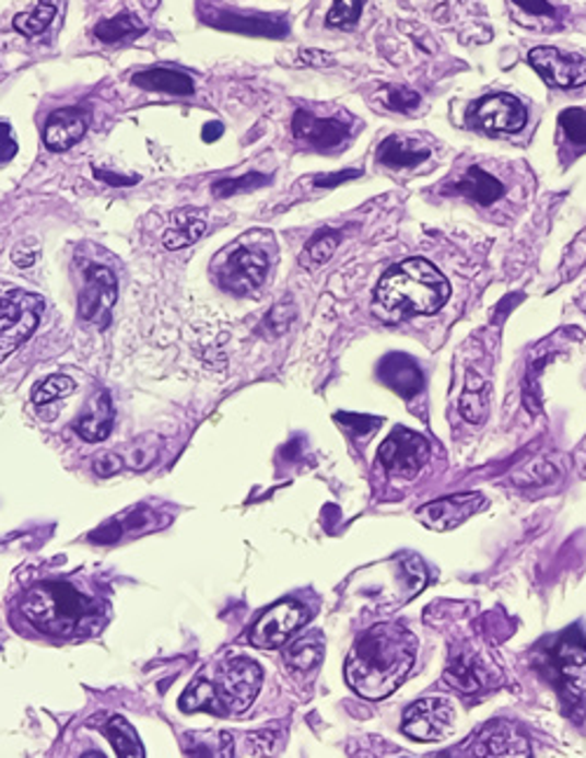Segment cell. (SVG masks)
Segmentation results:
<instances>
[{
	"label": "cell",
	"instance_id": "obj_26",
	"mask_svg": "<svg viewBox=\"0 0 586 758\" xmlns=\"http://www.w3.org/2000/svg\"><path fill=\"white\" fill-rule=\"evenodd\" d=\"M324 657V639L319 632H310L293 643L284 651V663L298 672L315 669Z\"/></svg>",
	"mask_w": 586,
	"mask_h": 758
},
{
	"label": "cell",
	"instance_id": "obj_39",
	"mask_svg": "<svg viewBox=\"0 0 586 758\" xmlns=\"http://www.w3.org/2000/svg\"><path fill=\"white\" fill-rule=\"evenodd\" d=\"M362 14V0H333V8L327 14L331 26H352Z\"/></svg>",
	"mask_w": 586,
	"mask_h": 758
},
{
	"label": "cell",
	"instance_id": "obj_15",
	"mask_svg": "<svg viewBox=\"0 0 586 758\" xmlns=\"http://www.w3.org/2000/svg\"><path fill=\"white\" fill-rule=\"evenodd\" d=\"M553 669H556L559 681L563 684L565 698L570 702H582L586 696V651L584 641L577 637V641L570 639V634L563 637L559 649L553 651Z\"/></svg>",
	"mask_w": 586,
	"mask_h": 758
},
{
	"label": "cell",
	"instance_id": "obj_20",
	"mask_svg": "<svg viewBox=\"0 0 586 758\" xmlns=\"http://www.w3.org/2000/svg\"><path fill=\"white\" fill-rule=\"evenodd\" d=\"M207 22L211 26L237 31V34H249V36L280 38V36L286 34L284 24H280V22H272L268 18H239V14H227V12H221V10H211Z\"/></svg>",
	"mask_w": 586,
	"mask_h": 758
},
{
	"label": "cell",
	"instance_id": "obj_2",
	"mask_svg": "<svg viewBox=\"0 0 586 758\" xmlns=\"http://www.w3.org/2000/svg\"><path fill=\"white\" fill-rule=\"evenodd\" d=\"M450 296L448 280L425 259H406L389 268L376 287V303L399 317L434 315Z\"/></svg>",
	"mask_w": 586,
	"mask_h": 758
},
{
	"label": "cell",
	"instance_id": "obj_31",
	"mask_svg": "<svg viewBox=\"0 0 586 758\" xmlns=\"http://www.w3.org/2000/svg\"><path fill=\"white\" fill-rule=\"evenodd\" d=\"M338 242H340V233L338 231H321V233H317L310 242H307V247H305V252L301 256V264L307 270H317L319 266L327 264L331 256L336 254Z\"/></svg>",
	"mask_w": 586,
	"mask_h": 758
},
{
	"label": "cell",
	"instance_id": "obj_11",
	"mask_svg": "<svg viewBox=\"0 0 586 758\" xmlns=\"http://www.w3.org/2000/svg\"><path fill=\"white\" fill-rule=\"evenodd\" d=\"M528 61L553 88L575 90L586 85V59L579 55H563L556 47H535Z\"/></svg>",
	"mask_w": 586,
	"mask_h": 758
},
{
	"label": "cell",
	"instance_id": "obj_7",
	"mask_svg": "<svg viewBox=\"0 0 586 758\" xmlns=\"http://www.w3.org/2000/svg\"><path fill=\"white\" fill-rule=\"evenodd\" d=\"M458 712L446 698H425L406 709L403 733L420 742L444 739L455 731Z\"/></svg>",
	"mask_w": 586,
	"mask_h": 758
},
{
	"label": "cell",
	"instance_id": "obj_49",
	"mask_svg": "<svg viewBox=\"0 0 586 758\" xmlns=\"http://www.w3.org/2000/svg\"><path fill=\"white\" fill-rule=\"evenodd\" d=\"M514 3L518 8H524L526 12H532V14H551L553 12L547 0H514Z\"/></svg>",
	"mask_w": 586,
	"mask_h": 758
},
{
	"label": "cell",
	"instance_id": "obj_46",
	"mask_svg": "<svg viewBox=\"0 0 586 758\" xmlns=\"http://www.w3.org/2000/svg\"><path fill=\"white\" fill-rule=\"evenodd\" d=\"M195 758H233V739L227 737V735H221L216 751H211L207 747H200L198 751H195Z\"/></svg>",
	"mask_w": 586,
	"mask_h": 758
},
{
	"label": "cell",
	"instance_id": "obj_52",
	"mask_svg": "<svg viewBox=\"0 0 586 758\" xmlns=\"http://www.w3.org/2000/svg\"><path fill=\"white\" fill-rule=\"evenodd\" d=\"M436 758H455V756H450V754H438Z\"/></svg>",
	"mask_w": 586,
	"mask_h": 758
},
{
	"label": "cell",
	"instance_id": "obj_12",
	"mask_svg": "<svg viewBox=\"0 0 586 758\" xmlns=\"http://www.w3.org/2000/svg\"><path fill=\"white\" fill-rule=\"evenodd\" d=\"M471 123L488 132H520L528 123V110L512 94H488L471 108Z\"/></svg>",
	"mask_w": 586,
	"mask_h": 758
},
{
	"label": "cell",
	"instance_id": "obj_8",
	"mask_svg": "<svg viewBox=\"0 0 586 758\" xmlns=\"http://www.w3.org/2000/svg\"><path fill=\"white\" fill-rule=\"evenodd\" d=\"M260 686H263V669L249 657H235L225 663L216 688L227 712L239 714L254 704Z\"/></svg>",
	"mask_w": 586,
	"mask_h": 758
},
{
	"label": "cell",
	"instance_id": "obj_14",
	"mask_svg": "<svg viewBox=\"0 0 586 758\" xmlns=\"http://www.w3.org/2000/svg\"><path fill=\"white\" fill-rule=\"evenodd\" d=\"M469 756L471 758H530V745L512 723L495 721V723H488L477 737H471Z\"/></svg>",
	"mask_w": 586,
	"mask_h": 758
},
{
	"label": "cell",
	"instance_id": "obj_5",
	"mask_svg": "<svg viewBox=\"0 0 586 758\" xmlns=\"http://www.w3.org/2000/svg\"><path fill=\"white\" fill-rule=\"evenodd\" d=\"M118 301V278L106 266L90 264L85 284L78 296V315L90 325L106 329L113 319V305Z\"/></svg>",
	"mask_w": 586,
	"mask_h": 758
},
{
	"label": "cell",
	"instance_id": "obj_32",
	"mask_svg": "<svg viewBox=\"0 0 586 758\" xmlns=\"http://www.w3.org/2000/svg\"><path fill=\"white\" fill-rule=\"evenodd\" d=\"M561 477V470L553 460L549 458H537L535 463H530L526 470H520L514 475V483L520 489H530V487H547V483H553Z\"/></svg>",
	"mask_w": 586,
	"mask_h": 758
},
{
	"label": "cell",
	"instance_id": "obj_35",
	"mask_svg": "<svg viewBox=\"0 0 586 758\" xmlns=\"http://www.w3.org/2000/svg\"><path fill=\"white\" fill-rule=\"evenodd\" d=\"M247 745L249 749L260 756V758H270V756H277L282 751L284 747V733L280 728H263V731H256L247 737Z\"/></svg>",
	"mask_w": 586,
	"mask_h": 758
},
{
	"label": "cell",
	"instance_id": "obj_44",
	"mask_svg": "<svg viewBox=\"0 0 586 758\" xmlns=\"http://www.w3.org/2000/svg\"><path fill=\"white\" fill-rule=\"evenodd\" d=\"M17 155V141L12 137L8 123H0V163H8Z\"/></svg>",
	"mask_w": 586,
	"mask_h": 758
},
{
	"label": "cell",
	"instance_id": "obj_3",
	"mask_svg": "<svg viewBox=\"0 0 586 758\" xmlns=\"http://www.w3.org/2000/svg\"><path fill=\"white\" fill-rule=\"evenodd\" d=\"M20 608L31 625L50 637H73L99 613V604L61 580L38 583L26 590Z\"/></svg>",
	"mask_w": 586,
	"mask_h": 758
},
{
	"label": "cell",
	"instance_id": "obj_42",
	"mask_svg": "<svg viewBox=\"0 0 586 758\" xmlns=\"http://www.w3.org/2000/svg\"><path fill=\"white\" fill-rule=\"evenodd\" d=\"M293 315H296V311H293V305H291V303H277L274 308L270 311V315L266 317V327H268L272 334H282V331H286V327H289V322L293 319Z\"/></svg>",
	"mask_w": 586,
	"mask_h": 758
},
{
	"label": "cell",
	"instance_id": "obj_47",
	"mask_svg": "<svg viewBox=\"0 0 586 758\" xmlns=\"http://www.w3.org/2000/svg\"><path fill=\"white\" fill-rule=\"evenodd\" d=\"M96 174V179H102L110 186H134L139 184V176H122V174H116V172H106V170H94Z\"/></svg>",
	"mask_w": 586,
	"mask_h": 758
},
{
	"label": "cell",
	"instance_id": "obj_37",
	"mask_svg": "<svg viewBox=\"0 0 586 758\" xmlns=\"http://www.w3.org/2000/svg\"><path fill=\"white\" fill-rule=\"evenodd\" d=\"M160 454V440L149 434V438H141L134 446L132 454H129V467L132 470H149V467L157 460Z\"/></svg>",
	"mask_w": 586,
	"mask_h": 758
},
{
	"label": "cell",
	"instance_id": "obj_28",
	"mask_svg": "<svg viewBox=\"0 0 586 758\" xmlns=\"http://www.w3.org/2000/svg\"><path fill=\"white\" fill-rule=\"evenodd\" d=\"M104 733L108 742L116 749L118 758H143V747L132 723H127L122 716H113L104 725Z\"/></svg>",
	"mask_w": 586,
	"mask_h": 758
},
{
	"label": "cell",
	"instance_id": "obj_43",
	"mask_svg": "<svg viewBox=\"0 0 586 758\" xmlns=\"http://www.w3.org/2000/svg\"><path fill=\"white\" fill-rule=\"evenodd\" d=\"M125 467L122 458L118 454H102L92 460V470L99 477H113L118 475Z\"/></svg>",
	"mask_w": 586,
	"mask_h": 758
},
{
	"label": "cell",
	"instance_id": "obj_4",
	"mask_svg": "<svg viewBox=\"0 0 586 758\" xmlns=\"http://www.w3.org/2000/svg\"><path fill=\"white\" fill-rule=\"evenodd\" d=\"M43 311L45 301L38 294H28L22 289L0 294V362H5V358L28 341L38 327Z\"/></svg>",
	"mask_w": 586,
	"mask_h": 758
},
{
	"label": "cell",
	"instance_id": "obj_40",
	"mask_svg": "<svg viewBox=\"0 0 586 758\" xmlns=\"http://www.w3.org/2000/svg\"><path fill=\"white\" fill-rule=\"evenodd\" d=\"M561 127L567 139L584 147L586 143V110L584 108H567L561 113Z\"/></svg>",
	"mask_w": 586,
	"mask_h": 758
},
{
	"label": "cell",
	"instance_id": "obj_25",
	"mask_svg": "<svg viewBox=\"0 0 586 758\" xmlns=\"http://www.w3.org/2000/svg\"><path fill=\"white\" fill-rule=\"evenodd\" d=\"M178 704H181V709L188 714L190 712H209L216 716L227 714V709L219 696V688L214 684H209L207 679H198L195 684H190Z\"/></svg>",
	"mask_w": 586,
	"mask_h": 758
},
{
	"label": "cell",
	"instance_id": "obj_6",
	"mask_svg": "<svg viewBox=\"0 0 586 758\" xmlns=\"http://www.w3.org/2000/svg\"><path fill=\"white\" fill-rule=\"evenodd\" d=\"M378 456L389 475L413 479L430 458V444L422 434L409 428H395L380 444Z\"/></svg>",
	"mask_w": 586,
	"mask_h": 758
},
{
	"label": "cell",
	"instance_id": "obj_30",
	"mask_svg": "<svg viewBox=\"0 0 586 758\" xmlns=\"http://www.w3.org/2000/svg\"><path fill=\"white\" fill-rule=\"evenodd\" d=\"M143 31H145V26L141 24L139 18H134V14H118V18L106 20L96 26L94 36L99 38L102 43H120V40L143 34Z\"/></svg>",
	"mask_w": 586,
	"mask_h": 758
},
{
	"label": "cell",
	"instance_id": "obj_24",
	"mask_svg": "<svg viewBox=\"0 0 586 758\" xmlns=\"http://www.w3.org/2000/svg\"><path fill=\"white\" fill-rule=\"evenodd\" d=\"M430 158L427 149H418L413 141L403 139V137H389L380 143L378 149V160L389 167H399V170H409L415 167L420 163H425Z\"/></svg>",
	"mask_w": 586,
	"mask_h": 758
},
{
	"label": "cell",
	"instance_id": "obj_22",
	"mask_svg": "<svg viewBox=\"0 0 586 758\" xmlns=\"http://www.w3.org/2000/svg\"><path fill=\"white\" fill-rule=\"evenodd\" d=\"M132 80H134L137 88L153 90V92H167V94H176V96H190L195 92V83H192L190 75L169 71V69L141 71Z\"/></svg>",
	"mask_w": 586,
	"mask_h": 758
},
{
	"label": "cell",
	"instance_id": "obj_41",
	"mask_svg": "<svg viewBox=\"0 0 586 758\" xmlns=\"http://www.w3.org/2000/svg\"><path fill=\"white\" fill-rule=\"evenodd\" d=\"M385 104L392 108V110H399V113H411L418 108L420 104V96L411 90H406V88H395V90H387L385 94Z\"/></svg>",
	"mask_w": 586,
	"mask_h": 758
},
{
	"label": "cell",
	"instance_id": "obj_38",
	"mask_svg": "<svg viewBox=\"0 0 586 758\" xmlns=\"http://www.w3.org/2000/svg\"><path fill=\"white\" fill-rule=\"evenodd\" d=\"M336 421L340 425H345L356 440H368L373 432H376L383 421L380 418H373V416H360V413H338L336 416Z\"/></svg>",
	"mask_w": 586,
	"mask_h": 758
},
{
	"label": "cell",
	"instance_id": "obj_19",
	"mask_svg": "<svg viewBox=\"0 0 586 758\" xmlns=\"http://www.w3.org/2000/svg\"><path fill=\"white\" fill-rule=\"evenodd\" d=\"M380 378L401 397H413L422 388V371L406 354H389L380 364Z\"/></svg>",
	"mask_w": 586,
	"mask_h": 758
},
{
	"label": "cell",
	"instance_id": "obj_10",
	"mask_svg": "<svg viewBox=\"0 0 586 758\" xmlns=\"http://www.w3.org/2000/svg\"><path fill=\"white\" fill-rule=\"evenodd\" d=\"M307 610L298 602H280L256 620L249 641L256 649H280L307 622Z\"/></svg>",
	"mask_w": 586,
	"mask_h": 758
},
{
	"label": "cell",
	"instance_id": "obj_33",
	"mask_svg": "<svg viewBox=\"0 0 586 758\" xmlns=\"http://www.w3.org/2000/svg\"><path fill=\"white\" fill-rule=\"evenodd\" d=\"M55 14H57V8L50 5V3H40L36 5L31 12H24V14H17L14 18V28L20 31V34L24 36H38L43 34V31L52 24L55 20Z\"/></svg>",
	"mask_w": 586,
	"mask_h": 758
},
{
	"label": "cell",
	"instance_id": "obj_27",
	"mask_svg": "<svg viewBox=\"0 0 586 758\" xmlns=\"http://www.w3.org/2000/svg\"><path fill=\"white\" fill-rule=\"evenodd\" d=\"M446 679L462 692H474L491 681V674L485 672L483 663H474V657H458L455 663H450Z\"/></svg>",
	"mask_w": 586,
	"mask_h": 758
},
{
	"label": "cell",
	"instance_id": "obj_34",
	"mask_svg": "<svg viewBox=\"0 0 586 758\" xmlns=\"http://www.w3.org/2000/svg\"><path fill=\"white\" fill-rule=\"evenodd\" d=\"M73 390H75V383L69 376H50L36 385L31 399H34L36 405H52V401L71 395Z\"/></svg>",
	"mask_w": 586,
	"mask_h": 758
},
{
	"label": "cell",
	"instance_id": "obj_51",
	"mask_svg": "<svg viewBox=\"0 0 586 758\" xmlns=\"http://www.w3.org/2000/svg\"><path fill=\"white\" fill-rule=\"evenodd\" d=\"M83 758H106L104 754H96V751H87Z\"/></svg>",
	"mask_w": 586,
	"mask_h": 758
},
{
	"label": "cell",
	"instance_id": "obj_45",
	"mask_svg": "<svg viewBox=\"0 0 586 758\" xmlns=\"http://www.w3.org/2000/svg\"><path fill=\"white\" fill-rule=\"evenodd\" d=\"M360 174H362V172H356V170L336 172V174H331V176L324 174V176H317L315 186H317V188H336L338 184H345V182H350V179H356V176H360Z\"/></svg>",
	"mask_w": 586,
	"mask_h": 758
},
{
	"label": "cell",
	"instance_id": "obj_1",
	"mask_svg": "<svg viewBox=\"0 0 586 758\" xmlns=\"http://www.w3.org/2000/svg\"><path fill=\"white\" fill-rule=\"evenodd\" d=\"M418 641L409 629L383 622L366 629L345 663L350 688L364 700H383L403 684L415 665Z\"/></svg>",
	"mask_w": 586,
	"mask_h": 758
},
{
	"label": "cell",
	"instance_id": "obj_23",
	"mask_svg": "<svg viewBox=\"0 0 586 758\" xmlns=\"http://www.w3.org/2000/svg\"><path fill=\"white\" fill-rule=\"evenodd\" d=\"M460 413L467 423L481 425L491 413V385L477 374H469L467 388L460 395Z\"/></svg>",
	"mask_w": 586,
	"mask_h": 758
},
{
	"label": "cell",
	"instance_id": "obj_36",
	"mask_svg": "<svg viewBox=\"0 0 586 758\" xmlns=\"http://www.w3.org/2000/svg\"><path fill=\"white\" fill-rule=\"evenodd\" d=\"M270 179L263 174H244L239 176V179H221L214 184V190L219 198H225V196H235V193H249L254 188H260V186H266Z\"/></svg>",
	"mask_w": 586,
	"mask_h": 758
},
{
	"label": "cell",
	"instance_id": "obj_17",
	"mask_svg": "<svg viewBox=\"0 0 586 758\" xmlns=\"http://www.w3.org/2000/svg\"><path fill=\"white\" fill-rule=\"evenodd\" d=\"M291 130L298 139L310 141L317 149H333L338 147V143H343V139L348 137V127L340 120L315 118L305 110H296V116H293V123H291Z\"/></svg>",
	"mask_w": 586,
	"mask_h": 758
},
{
	"label": "cell",
	"instance_id": "obj_18",
	"mask_svg": "<svg viewBox=\"0 0 586 758\" xmlns=\"http://www.w3.org/2000/svg\"><path fill=\"white\" fill-rule=\"evenodd\" d=\"M73 430L90 444L104 442L113 430V401L106 390L96 393L78 416Z\"/></svg>",
	"mask_w": 586,
	"mask_h": 758
},
{
	"label": "cell",
	"instance_id": "obj_16",
	"mask_svg": "<svg viewBox=\"0 0 586 758\" xmlns=\"http://www.w3.org/2000/svg\"><path fill=\"white\" fill-rule=\"evenodd\" d=\"M85 132H87L85 113L80 108H61L47 118L45 130H43V141L50 151L61 153L75 147V143L85 137Z\"/></svg>",
	"mask_w": 586,
	"mask_h": 758
},
{
	"label": "cell",
	"instance_id": "obj_21",
	"mask_svg": "<svg viewBox=\"0 0 586 758\" xmlns=\"http://www.w3.org/2000/svg\"><path fill=\"white\" fill-rule=\"evenodd\" d=\"M455 193H462V196L471 198L479 205H493L504 196V186L500 179H495L493 174L483 172L481 167H471L460 184H455Z\"/></svg>",
	"mask_w": 586,
	"mask_h": 758
},
{
	"label": "cell",
	"instance_id": "obj_9",
	"mask_svg": "<svg viewBox=\"0 0 586 758\" xmlns=\"http://www.w3.org/2000/svg\"><path fill=\"white\" fill-rule=\"evenodd\" d=\"M268 256L254 247H237L219 268V284L237 296L258 292L268 278Z\"/></svg>",
	"mask_w": 586,
	"mask_h": 758
},
{
	"label": "cell",
	"instance_id": "obj_29",
	"mask_svg": "<svg viewBox=\"0 0 586 758\" xmlns=\"http://www.w3.org/2000/svg\"><path fill=\"white\" fill-rule=\"evenodd\" d=\"M207 233V223L202 219H195L192 214H178L176 223L162 237L167 249H184L198 242Z\"/></svg>",
	"mask_w": 586,
	"mask_h": 758
},
{
	"label": "cell",
	"instance_id": "obj_50",
	"mask_svg": "<svg viewBox=\"0 0 586 758\" xmlns=\"http://www.w3.org/2000/svg\"><path fill=\"white\" fill-rule=\"evenodd\" d=\"M221 135H223V125L221 123H207L204 125V130H202L204 141H216Z\"/></svg>",
	"mask_w": 586,
	"mask_h": 758
},
{
	"label": "cell",
	"instance_id": "obj_48",
	"mask_svg": "<svg viewBox=\"0 0 586 758\" xmlns=\"http://www.w3.org/2000/svg\"><path fill=\"white\" fill-rule=\"evenodd\" d=\"M301 59L303 63H307V67H331L333 63V57L321 50H303Z\"/></svg>",
	"mask_w": 586,
	"mask_h": 758
},
{
	"label": "cell",
	"instance_id": "obj_13",
	"mask_svg": "<svg viewBox=\"0 0 586 758\" xmlns=\"http://www.w3.org/2000/svg\"><path fill=\"white\" fill-rule=\"evenodd\" d=\"M483 503L485 500L481 493H455L422 505L415 512V517L430 530H453L465 524L471 514H477L483 508Z\"/></svg>",
	"mask_w": 586,
	"mask_h": 758
}]
</instances>
